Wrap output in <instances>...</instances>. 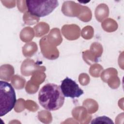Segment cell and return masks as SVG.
Segmentation results:
<instances>
[{"instance_id":"cell-4","label":"cell","mask_w":124,"mask_h":124,"mask_svg":"<svg viewBox=\"0 0 124 124\" xmlns=\"http://www.w3.org/2000/svg\"><path fill=\"white\" fill-rule=\"evenodd\" d=\"M60 88L64 97L78 98L84 93L78 85L71 78L66 77L61 82Z\"/></svg>"},{"instance_id":"cell-1","label":"cell","mask_w":124,"mask_h":124,"mask_svg":"<svg viewBox=\"0 0 124 124\" xmlns=\"http://www.w3.org/2000/svg\"><path fill=\"white\" fill-rule=\"evenodd\" d=\"M64 97L60 86L54 83H47L40 90L38 99L39 104L45 109L55 111L63 106Z\"/></svg>"},{"instance_id":"cell-5","label":"cell","mask_w":124,"mask_h":124,"mask_svg":"<svg viewBox=\"0 0 124 124\" xmlns=\"http://www.w3.org/2000/svg\"><path fill=\"white\" fill-rule=\"evenodd\" d=\"M91 124H113V122L111 120V119L109 118L106 116H100L96 117L92 120V122H91Z\"/></svg>"},{"instance_id":"cell-2","label":"cell","mask_w":124,"mask_h":124,"mask_svg":"<svg viewBox=\"0 0 124 124\" xmlns=\"http://www.w3.org/2000/svg\"><path fill=\"white\" fill-rule=\"evenodd\" d=\"M16 102L15 89L7 81H0V116L11 111Z\"/></svg>"},{"instance_id":"cell-3","label":"cell","mask_w":124,"mask_h":124,"mask_svg":"<svg viewBox=\"0 0 124 124\" xmlns=\"http://www.w3.org/2000/svg\"><path fill=\"white\" fill-rule=\"evenodd\" d=\"M28 12L37 17H44L51 13L59 5L57 0H26Z\"/></svg>"}]
</instances>
